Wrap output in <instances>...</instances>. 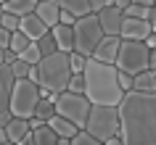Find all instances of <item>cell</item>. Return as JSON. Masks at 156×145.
<instances>
[{
	"instance_id": "cell-1",
	"label": "cell",
	"mask_w": 156,
	"mask_h": 145,
	"mask_svg": "<svg viewBox=\"0 0 156 145\" xmlns=\"http://www.w3.org/2000/svg\"><path fill=\"white\" fill-rule=\"evenodd\" d=\"M124 145H156V92L132 90L119 103Z\"/></svg>"
},
{
	"instance_id": "cell-2",
	"label": "cell",
	"mask_w": 156,
	"mask_h": 145,
	"mask_svg": "<svg viewBox=\"0 0 156 145\" xmlns=\"http://www.w3.org/2000/svg\"><path fill=\"white\" fill-rule=\"evenodd\" d=\"M82 74H85V95L90 98L93 105H119L124 100L127 92L119 85L116 64H103L98 58H90Z\"/></svg>"
},
{
	"instance_id": "cell-3",
	"label": "cell",
	"mask_w": 156,
	"mask_h": 145,
	"mask_svg": "<svg viewBox=\"0 0 156 145\" xmlns=\"http://www.w3.org/2000/svg\"><path fill=\"white\" fill-rule=\"evenodd\" d=\"M40 87H48L50 92H66L69 82H72L74 71H72V53H50L40 61Z\"/></svg>"
},
{
	"instance_id": "cell-4",
	"label": "cell",
	"mask_w": 156,
	"mask_h": 145,
	"mask_svg": "<svg viewBox=\"0 0 156 145\" xmlns=\"http://www.w3.org/2000/svg\"><path fill=\"white\" fill-rule=\"evenodd\" d=\"M85 132H90L95 140L106 143L122 132V119H119V105H93Z\"/></svg>"
},
{
	"instance_id": "cell-5",
	"label": "cell",
	"mask_w": 156,
	"mask_h": 145,
	"mask_svg": "<svg viewBox=\"0 0 156 145\" xmlns=\"http://www.w3.org/2000/svg\"><path fill=\"white\" fill-rule=\"evenodd\" d=\"M42 100V87L32 79H16L13 95H11V113L19 119L37 116V105Z\"/></svg>"
},
{
	"instance_id": "cell-6",
	"label": "cell",
	"mask_w": 156,
	"mask_h": 145,
	"mask_svg": "<svg viewBox=\"0 0 156 145\" xmlns=\"http://www.w3.org/2000/svg\"><path fill=\"white\" fill-rule=\"evenodd\" d=\"M116 69L127 74H143L151 69V48L140 40H122V50L116 58Z\"/></svg>"
},
{
	"instance_id": "cell-7",
	"label": "cell",
	"mask_w": 156,
	"mask_h": 145,
	"mask_svg": "<svg viewBox=\"0 0 156 145\" xmlns=\"http://www.w3.org/2000/svg\"><path fill=\"white\" fill-rule=\"evenodd\" d=\"M74 34H77V53H82V56L93 58V53L98 50V45L103 42L106 32H103V26L98 21V13H87V16L77 19V24H74Z\"/></svg>"
},
{
	"instance_id": "cell-8",
	"label": "cell",
	"mask_w": 156,
	"mask_h": 145,
	"mask_svg": "<svg viewBox=\"0 0 156 145\" xmlns=\"http://www.w3.org/2000/svg\"><path fill=\"white\" fill-rule=\"evenodd\" d=\"M56 108H58V116H64V119L74 121L80 129H85L93 103H90V98L82 95V92H72V90H66V92H61V95H58Z\"/></svg>"
},
{
	"instance_id": "cell-9",
	"label": "cell",
	"mask_w": 156,
	"mask_h": 145,
	"mask_svg": "<svg viewBox=\"0 0 156 145\" xmlns=\"http://www.w3.org/2000/svg\"><path fill=\"white\" fill-rule=\"evenodd\" d=\"M98 21L103 26L106 37H122V24H124V11L106 5L103 11H98Z\"/></svg>"
},
{
	"instance_id": "cell-10",
	"label": "cell",
	"mask_w": 156,
	"mask_h": 145,
	"mask_svg": "<svg viewBox=\"0 0 156 145\" xmlns=\"http://www.w3.org/2000/svg\"><path fill=\"white\" fill-rule=\"evenodd\" d=\"M16 87V74L11 64H0V111H11V95Z\"/></svg>"
},
{
	"instance_id": "cell-11",
	"label": "cell",
	"mask_w": 156,
	"mask_h": 145,
	"mask_svg": "<svg viewBox=\"0 0 156 145\" xmlns=\"http://www.w3.org/2000/svg\"><path fill=\"white\" fill-rule=\"evenodd\" d=\"M154 32V26L148 19H130L124 16V24H122V40H146L148 34Z\"/></svg>"
},
{
	"instance_id": "cell-12",
	"label": "cell",
	"mask_w": 156,
	"mask_h": 145,
	"mask_svg": "<svg viewBox=\"0 0 156 145\" xmlns=\"http://www.w3.org/2000/svg\"><path fill=\"white\" fill-rule=\"evenodd\" d=\"M32 132V127H29V119H19V116H13V119L8 121V127H0V143H5V140H11V143H21L27 135Z\"/></svg>"
},
{
	"instance_id": "cell-13",
	"label": "cell",
	"mask_w": 156,
	"mask_h": 145,
	"mask_svg": "<svg viewBox=\"0 0 156 145\" xmlns=\"http://www.w3.org/2000/svg\"><path fill=\"white\" fill-rule=\"evenodd\" d=\"M122 50V37H103V42L98 45V50L93 53V58H98L103 64H116Z\"/></svg>"
},
{
	"instance_id": "cell-14",
	"label": "cell",
	"mask_w": 156,
	"mask_h": 145,
	"mask_svg": "<svg viewBox=\"0 0 156 145\" xmlns=\"http://www.w3.org/2000/svg\"><path fill=\"white\" fill-rule=\"evenodd\" d=\"M50 32H53V37H56V42H58V50L74 53V48H77V34H74L72 24H56Z\"/></svg>"
},
{
	"instance_id": "cell-15",
	"label": "cell",
	"mask_w": 156,
	"mask_h": 145,
	"mask_svg": "<svg viewBox=\"0 0 156 145\" xmlns=\"http://www.w3.org/2000/svg\"><path fill=\"white\" fill-rule=\"evenodd\" d=\"M21 32L27 34V37H29V40H40V37H45V34L50 32V26L45 24V21H42L40 16H37V13H29V16H24L21 19Z\"/></svg>"
},
{
	"instance_id": "cell-16",
	"label": "cell",
	"mask_w": 156,
	"mask_h": 145,
	"mask_svg": "<svg viewBox=\"0 0 156 145\" xmlns=\"http://www.w3.org/2000/svg\"><path fill=\"white\" fill-rule=\"evenodd\" d=\"M34 13H37L50 29H53L56 24H61V13H64V8L58 5V0H40V5H37Z\"/></svg>"
},
{
	"instance_id": "cell-17",
	"label": "cell",
	"mask_w": 156,
	"mask_h": 145,
	"mask_svg": "<svg viewBox=\"0 0 156 145\" xmlns=\"http://www.w3.org/2000/svg\"><path fill=\"white\" fill-rule=\"evenodd\" d=\"M40 5V0H8V3H3V11H11V13H16V16H29L34 13Z\"/></svg>"
},
{
	"instance_id": "cell-18",
	"label": "cell",
	"mask_w": 156,
	"mask_h": 145,
	"mask_svg": "<svg viewBox=\"0 0 156 145\" xmlns=\"http://www.w3.org/2000/svg\"><path fill=\"white\" fill-rule=\"evenodd\" d=\"M48 124H50L53 129H56V135H58V137H77L80 132H82V129H80L77 124H74V121L64 119V116H58V113H56V116H53V119L48 121Z\"/></svg>"
},
{
	"instance_id": "cell-19",
	"label": "cell",
	"mask_w": 156,
	"mask_h": 145,
	"mask_svg": "<svg viewBox=\"0 0 156 145\" xmlns=\"http://www.w3.org/2000/svg\"><path fill=\"white\" fill-rule=\"evenodd\" d=\"M58 5H61L64 11H72L77 19L93 13V3H90V0H58Z\"/></svg>"
},
{
	"instance_id": "cell-20",
	"label": "cell",
	"mask_w": 156,
	"mask_h": 145,
	"mask_svg": "<svg viewBox=\"0 0 156 145\" xmlns=\"http://www.w3.org/2000/svg\"><path fill=\"white\" fill-rule=\"evenodd\" d=\"M135 90L140 92H156V71L148 69L143 74H135Z\"/></svg>"
},
{
	"instance_id": "cell-21",
	"label": "cell",
	"mask_w": 156,
	"mask_h": 145,
	"mask_svg": "<svg viewBox=\"0 0 156 145\" xmlns=\"http://www.w3.org/2000/svg\"><path fill=\"white\" fill-rule=\"evenodd\" d=\"M34 140L37 145H58V135L50 124H42L40 129H34Z\"/></svg>"
},
{
	"instance_id": "cell-22",
	"label": "cell",
	"mask_w": 156,
	"mask_h": 145,
	"mask_svg": "<svg viewBox=\"0 0 156 145\" xmlns=\"http://www.w3.org/2000/svg\"><path fill=\"white\" fill-rule=\"evenodd\" d=\"M154 8H156V5H143V3H130V8L124 11V16H130V19H148V21H151V16H154Z\"/></svg>"
},
{
	"instance_id": "cell-23",
	"label": "cell",
	"mask_w": 156,
	"mask_h": 145,
	"mask_svg": "<svg viewBox=\"0 0 156 145\" xmlns=\"http://www.w3.org/2000/svg\"><path fill=\"white\" fill-rule=\"evenodd\" d=\"M56 113H58L56 100H50V98H42L40 105H37V116H40V119H45V121H50L53 116H56Z\"/></svg>"
},
{
	"instance_id": "cell-24",
	"label": "cell",
	"mask_w": 156,
	"mask_h": 145,
	"mask_svg": "<svg viewBox=\"0 0 156 145\" xmlns=\"http://www.w3.org/2000/svg\"><path fill=\"white\" fill-rule=\"evenodd\" d=\"M32 42H34V40H29V37L19 29V32H13V40H11V48H8V50H13V53H19V56H21V53H24Z\"/></svg>"
},
{
	"instance_id": "cell-25",
	"label": "cell",
	"mask_w": 156,
	"mask_h": 145,
	"mask_svg": "<svg viewBox=\"0 0 156 145\" xmlns=\"http://www.w3.org/2000/svg\"><path fill=\"white\" fill-rule=\"evenodd\" d=\"M0 26H3V29H11V32H19V29H21V16L11 13V11H3V16H0Z\"/></svg>"
},
{
	"instance_id": "cell-26",
	"label": "cell",
	"mask_w": 156,
	"mask_h": 145,
	"mask_svg": "<svg viewBox=\"0 0 156 145\" xmlns=\"http://www.w3.org/2000/svg\"><path fill=\"white\" fill-rule=\"evenodd\" d=\"M37 45H40V50H42V58L50 56V53H58V42H56V37H53V32H48L45 37H40Z\"/></svg>"
},
{
	"instance_id": "cell-27",
	"label": "cell",
	"mask_w": 156,
	"mask_h": 145,
	"mask_svg": "<svg viewBox=\"0 0 156 145\" xmlns=\"http://www.w3.org/2000/svg\"><path fill=\"white\" fill-rule=\"evenodd\" d=\"M19 58L34 66V64H40V61H42V50H40V45H37V42H32V45H29V48H27V50H24V53H21Z\"/></svg>"
},
{
	"instance_id": "cell-28",
	"label": "cell",
	"mask_w": 156,
	"mask_h": 145,
	"mask_svg": "<svg viewBox=\"0 0 156 145\" xmlns=\"http://www.w3.org/2000/svg\"><path fill=\"white\" fill-rule=\"evenodd\" d=\"M87 61H90L87 56H82V53H77V50H74V53H72V71H74V74H82L85 69H87Z\"/></svg>"
},
{
	"instance_id": "cell-29",
	"label": "cell",
	"mask_w": 156,
	"mask_h": 145,
	"mask_svg": "<svg viewBox=\"0 0 156 145\" xmlns=\"http://www.w3.org/2000/svg\"><path fill=\"white\" fill-rule=\"evenodd\" d=\"M11 66H13V74H16V79H27V77H29V69H32V64H27V61H21V58H16Z\"/></svg>"
},
{
	"instance_id": "cell-30",
	"label": "cell",
	"mask_w": 156,
	"mask_h": 145,
	"mask_svg": "<svg viewBox=\"0 0 156 145\" xmlns=\"http://www.w3.org/2000/svg\"><path fill=\"white\" fill-rule=\"evenodd\" d=\"M72 145H103V143H101V140H95L90 132H85V129H82L77 137H72Z\"/></svg>"
},
{
	"instance_id": "cell-31",
	"label": "cell",
	"mask_w": 156,
	"mask_h": 145,
	"mask_svg": "<svg viewBox=\"0 0 156 145\" xmlns=\"http://www.w3.org/2000/svg\"><path fill=\"white\" fill-rule=\"evenodd\" d=\"M119 85H122L124 92H132V90H135V77L127 74V71H119Z\"/></svg>"
},
{
	"instance_id": "cell-32",
	"label": "cell",
	"mask_w": 156,
	"mask_h": 145,
	"mask_svg": "<svg viewBox=\"0 0 156 145\" xmlns=\"http://www.w3.org/2000/svg\"><path fill=\"white\" fill-rule=\"evenodd\" d=\"M69 90H72V92H82V95H85V74H74L72 82H69Z\"/></svg>"
},
{
	"instance_id": "cell-33",
	"label": "cell",
	"mask_w": 156,
	"mask_h": 145,
	"mask_svg": "<svg viewBox=\"0 0 156 145\" xmlns=\"http://www.w3.org/2000/svg\"><path fill=\"white\" fill-rule=\"evenodd\" d=\"M11 40H13V32L0 26V48H3V50H8V48H11Z\"/></svg>"
},
{
	"instance_id": "cell-34",
	"label": "cell",
	"mask_w": 156,
	"mask_h": 145,
	"mask_svg": "<svg viewBox=\"0 0 156 145\" xmlns=\"http://www.w3.org/2000/svg\"><path fill=\"white\" fill-rule=\"evenodd\" d=\"M19 58V53H13V50H3V56H0V64H13Z\"/></svg>"
},
{
	"instance_id": "cell-35",
	"label": "cell",
	"mask_w": 156,
	"mask_h": 145,
	"mask_svg": "<svg viewBox=\"0 0 156 145\" xmlns=\"http://www.w3.org/2000/svg\"><path fill=\"white\" fill-rule=\"evenodd\" d=\"M61 24H77V16H74L72 11H64V13H61Z\"/></svg>"
},
{
	"instance_id": "cell-36",
	"label": "cell",
	"mask_w": 156,
	"mask_h": 145,
	"mask_svg": "<svg viewBox=\"0 0 156 145\" xmlns=\"http://www.w3.org/2000/svg\"><path fill=\"white\" fill-rule=\"evenodd\" d=\"M130 3H132V0H111L108 5H114V8H119V11H127V8H130Z\"/></svg>"
},
{
	"instance_id": "cell-37",
	"label": "cell",
	"mask_w": 156,
	"mask_h": 145,
	"mask_svg": "<svg viewBox=\"0 0 156 145\" xmlns=\"http://www.w3.org/2000/svg\"><path fill=\"white\" fill-rule=\"evenodd\" d=\"M90 3H93V13H98V11H103V8H106L111 0H90Z\"/></svg>"
},
{
	"instance_id": "cell-38",
	"label": "cell",
	"mask_w": 156,
	"mask_h": 145,
	"mask_svg": "<svg viewBox=\"0 0 156 145\" xmlns=\"http://www.w3.org/2000/svg\"><path fill=\"white\" fill-rule=\"evenodd\" d=\"M27 79H32V82H37V85H40V66H37V64L29 69V77H27Z\"/></svg>"
},
{
	"instance_id": "cell-39",
	"label": "cell",
	"mask_w": 156,
	"mask_h": 145,
	"mask_svg": "<svg viewBox=\"0 0 156 145\" xmlns=\"http://www.w3.org/2000/svg\"><path fill=\"white\" fill-rule=\"evenodd\" d=\"M11 119H13V113H11V111H0V127H8Z\"/></svg>"
},
{
	"instance_id": "cell-40",
	"label": "cell",
	"mask_w": 156,
	"mask_h": 145,
	"mask_svg": "<svg viewBox=\"0 0 156 145\" xmlns=\"http://www.w3.org/2000/svg\"><path fill=\"white\" fill-rule=\"evenodd\" d=\"M42 124H48V121H45V119H40V116H32V119H29V127H32V129H40Z\"/></svg>"
},
{
	"instance_id": "cell-41",
	"label": "cell",
	"mask_w": 156,
	"mask_h": 145,
	"mask_svg": "<svg viewBox=\"0 0 156 145\" xmlns=\"http://www.w3.org/2000/svg\"><path fill=\"white\" fill-rule=\"evenodd\" d=\"M143 42H146V45H148L151 50H156V32H151V34H148V37H146Z\"/></svg>"
},
{
	"instance_id": "cell-42",
	"label": "cell",
	"mask_w": 156,
	"mask_h": 145,
	"mask_svg": "<svg viewBox=\"0 0 156 145\" xmlns=\"http://www.w3.org/2000/svg\"><path fill=\"white\" fill-rule=\"evenodd\" d=\"M103 145H124V140H122V135H116V137H111V140H106Z\"/></svg>"
},
{
	"instance_id": "cell-43",
	"label": "cell",
	"mask_w": 156,
	"mask_h": 145,
	"mask_svg": "<svg viewBox=\"0 0 156 145\" xmlns=\"http://www.w3.org/2000/svg\"><path fill=\"white\" fill-rule=\"evenodd\" d=\"M58 145H72V137H58Z\"/></svg>"
},
{
	"instance_id": "cell-44",
	"label": "cell",
	"mask_w": 156,
	"mask_h": 145,
	"mask_svg": "<svg viewBox=\"0 0 156 145\" xmlns=\"http://www.w3.org/2000/svg\"><path fill=\"white\" fill-rule=\"evenodd\" d=\"M151 69L156 71V50H151Z\"/></svg>"
},
{
	"instance_id": "cell-45",
	"label": "cell",
	"mask_w": 156,
	"mask_h": 145,
	"mask_svg": "<svg viewBox=\"0 0 156 145\" xmlns=\"http://www.w3.org/2000/svg\"><path fill=\"white\" fill-rule=\"evenodd\" d=\"M132 3H143V5H156V0H132Z\"/></svg>"
},
{
	"instance_id": "cell-46",
	"label": "cell",
	"mask_w": 156,
	"mask_h": 145,
	"mask_svg": "<svg viewBox=\"0 0 156 145\" xmlns=\"http://www.w3.org/2000/svg\"><path fill=\"white\" fill-rule=\"evenodd\" d=\"M151 26H154V32H156V8H154V16H151Z\"/></svg>"
},
{
	"instance_id": "cell-47",
	"label": "cell",
	"mask_w": 156,
	"mask_h": 145,
	"mask_svg": "<svg viewBox=\"0 0 156 145\" xmlns=\"http://www.w3.org/2000/svg\"><path fill=\"white\" fill-rule=\"evenodd\" d=\"M0 145H16V143H11V140H5V143H0Z\"/></svg>"
},
{
	"instance_id": "cell-48",
	"label": "cell",
	"mask_w": 156,
	"mask_h": 145,
	"mask_svg": "<svg viewBox=\"0 0 156 145\" xmlns=\"http://www.w3.org/2000/svg\"><path fill=\"white\" fill-rule=\"evenodd\" d=\"M3 3H8V0H3Z\"/></svg>"
}]
</instances>
